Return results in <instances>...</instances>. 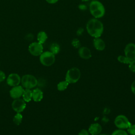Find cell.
Masks as SVG:
<instances>
[{
  "mask_svg": "<svg viewBox=\"0 0 135 135\" xmlns=\"http://www.w3.org/2000/svg\"><path fill=\"white\" fill-rule=\"evenodd\" d=\"M86 31L88 34L94 38L100 37L103 32V24L97 18H92L86 23Z\"/></svg>",
  "mask_w": 135,
  "mask_h": 135,
  "instance_id": "1",
  "label": "cell"
},
{
  "mask_svg": "<svg viewBox=\"0 0 135 135\" xmlns=\"http://www.w3.org/2000/svg\"><path fill=\"white\" fill-rule=\"evenodd\" d=\"M89 9L91 15L95 18L102 17L105 14V8L103 5L97 0L91 2Z\"/></svg>",
  "mask_w": 135,
  "mask_h": 135,
  "instance_id": "2",
  "label": "cell"
},
{
  "mask_svg": "<svg viewBox=\"0 0 135 135\" xmlns=\"http://www.w3.org/2000/svg\"><path fill=\"white\" fill-rule=\"evenodd\" d=\"M81 77V72L78 68L73 67L68 70L65 75V80L69 84L75 83Z\"/></svg>",
  "mask_w": 135,
  "mask_h": 135,
  "instance_id": "3",
  "label": "cell"
},
{
  "mask_svg": "<svg viewBox=\"0 0 135 135\" xmlns=\"http://www.w3.org/2000/svg\"><path fill=\"white\" fill-rule=\"evenodd\" d=\"M22 86L25 89H32L35 87L38 83L36 78L31 74H26L22 76L21 79Z\"/></svg>",
  "mask_w": 135,
  "mask_h": 135,
  "instance_id": "4",
  "label": "cell"
},
{
  "mask_svg": "<svg viewBox=\"0 0 135 135\" xmlns=\"http://www.w3.org/2000/svg\"><path fill=\"white\" fill-rule=\"evenodd\" d=\"M55 55L50 51L43 52L40 56V61L41 64L46 66L52 65L55 62Z\"/></svg>",
  "mask_w": 135,
  "mask_h": 135,
  "instance_id": "5",
  "label": "cell"
},
{
  "mask_svg": "<svg viewBox=\"0 0 135 135\" xmlns=\"http://www.w3.org/2000/svg\"><path fill=\"white\" fill-rule=\"evenodd\" d=\"M114 123L120 129H127L131 124L128 118L123 114L117 115L114 119Z\"/></svg>",
  "mask_w": 135,
  "mask_h": 135,
  "instance_id": "6",
  "label": "cell"
},
{
  "mask_svg": "<svg viewBox=\"0 0 135 135\" xmlns=\"http://www.w3.org/2000/svg\"><path fill=\"white\" fill-rule=\"evenodd\" d=\"M43 51L42 44L39 42H33L28 46L29 52L34 56L40 55Z\"/></svg>",
  "mask_w": 135,
  "mask_h": 135,
  "instance_id": "7",
  "label": "cell"
},
{
  "mask_svg": "<svg viewBox=\"0 0 135 135\" xmlns=\"http://www.w3.org/2000/svg\"><path fill=\"white\" fill-rule=\"evenodd\" d=\"M125 56L130 60H135V44L129 43L127 44L124 50Z\"/></svg>",
  "mask_w": 135,
  "mask_h": 135,
  "instance_id": "8",
  "label": "cell"
},
{
  "mask_svg": "<svg viewBox=\"0 0 135 135\" xmlns=\"http://www.w3.org/2000/svg\"><path fill=\"white\" fill-rule=\"evenodd\" d=\"M12 107L17 113H21L26 108L25 101L23 99L20 98L16 99L13 101L12 103Z\"/></svg>",
  "mask_w": 135,
  "mask_h": 135,
  "instance_id": "9",
  "label": "cell"
},
{
  "mask_svg": "<svg viewBox=\"0 0 135 135\" xmlns=\"http://www.w3.org/2000/svg\"><path fill=\"white\" fill-rule=\"evenodd\" d=\"M24 90L23 88L21 85L13 86L9 91L10 96L14 99H18L22 96Z\"/></svg>",
  "mask_w": 135,
  "mask_h": 135,
  "instance_id": "10",
  "label": "cell"
},
{
  "mask_svg": "<svg viewBox=\"0 0 135 135\" xmlns=\"http://www.w3.org/2000/svg\"><path fill=\"white\" fill-rule=\"evenodd\" d=\"M21 82V78L16 73L10 74L7 78V83L11 86L18 85Z\"/></svg>",
  "mask_w": 135,
  "mask_h": 135,
  "instance_id": "11",
  "label": "cell"
},
{
  "mask_svg": "<svg viewBox=\"0 0 135 135\" xmlns=\"http://www.w3.org/2000/svg\"><path fill=\"white\" fill-rule=\"evenodd\" d=\"M102 127L98 123H92L89 127L88 131L91 135H98L102 131Z\"/></svg>",
  "mask_w": 135,
  "mask_h": 135,
  "instance_id": "12",
  "label": "cell"
},
{
  "mask_svg": "<svg viewBox=\"0 0 135 135\" xmlns=\"http://www.w3.org/2000/svg\"><path fill=\"white\" fill-rule=\"evenodd\" d=\"M78 53L80 57L83 59H89L92 56L90 50L85 46L80 47L78 51Z\"/></svg>",
  "mask_w": 135,
  "mask_h": 135,
  "instance_id": "13",
  "label": "cell"
},
{
  "mask_svg": "<svg viewBox=\"0 0 135 135\" xmlns=\"http://www.w3.org/2000/svg\"><path fill=\"white\" fill-rule=\"evenodd\" d=\"M93 45L95 49L98 51H103L105 47L104 41L100 37L95 38L93 40Z\"/></svg>",
  "mask_w": 135,
  "mask_h": 135,
  "instance_id": "14",
  "label": "cell"
},
{
  "mask_svg": "<svg viewBox=\"0 0 135 135\" xmlns=\"http://www.w3.org/2000/svg\"><path fill=\"white\" fill-rule=\"evenodd\" d=\"M43 98V93L39 89L36 88L32 91V99L35 102H39Z\"/></svg>",
  "mask_w": 135,
  "mask_h": 135,
  "instance_id": "15",
  "label": "cell"
},
{
  "mask_svg": "<svg viewBox=\"0 0 135 135\" xmlns=\"http://www.w3.org/2000/svg\"><path fill=\"white\" fill-rule=\"evenodd\" d=\"M23 100L27 102H30L32 99V91L28 89H25L22 94Z\"/></svg>",
  "mask_w": 135,
  "mask_h": 135,
  "instance_id": "16",
  "label": "cell"
},
{
  "mask_svg": "<svg viewBox=\"0 0 135 135\" xmlns=\"http://www.w3.org/2000/svg\"><path fill=\"white\" fill-rule=\"evenodd\" d=\"M47 38V35L45 32L41 31L38 33L37 35V40L38 42L43 44L44 43Z\"/></svg>",
  "mask_w": 135,
  "mask_h": 135,
  "instance_id": "17",
  "label": "cell"
},
{
  "mask_svg": "<svg viewBox=\"0 0 135 135\" xmlns=\"http://www.w3.org/2000/svg\"><path fill=\"white\" fill-rule=\"evenodd\" d=\"M69 83L66 80L60 82L57 85V89L59 91H64L68 88Z\"/></svg>",
  "mask_w": 135,
  "mask_h": 135,
  "instance_id": "18",
  "label": "cell"
},
{
  "mask_svg": "<svg viewBox=\"0 0 135 135\" xmlns=\"http://www.w3.org/2000/svg\"><path fill=\"white\" fill-rule=\"evenodd\" d=\"M50 52H52L53 54H57L60 51V46L58 44L56 43H52L50 46Z\"/></svg>",
  "mask_w": 135,
  "mask_h": 135,
  "instance_id": "19",
  "label": "cell"
},
{
  "mask_svg": "<svg viewBox=\"0 0 135 135\" xmlns=\"http://www.w3.org/2000/svg\"><path fill=\"white\" fill-rule=\"evenodd\" d=\"M23 119V116L21 113H17L13 118V122L16 125H20Z\"/></svg>",
  "mask_w": 135,
  "mask_h": 135,
  "instance_id": "20",
  "label": "cell"
},
{
  "mask_svg": "<svg viewBox=\"0 0 135 135\" xmlns=\"http://www.w3.org/2000/svg\"><path fill=\"white\" fill-rule=\"evenodd\" d=\"M118 61L120 63H124V64H128L131 61L126 56H123V55L118 56Z\"/></svg>",
  "mask_w": 135,
  "mask_h": 135,
  "instance_id": "21",
  "label": "cell"
},
{
  "mask_svg": "<svg viewBox=\"0 0 135 135\" xmlns=\"http://www.w3.org/2000/svg\"><path fill=\"white\" fill-rule=\"evenodd\" d=\"M111 135H129L124 129H117L114 130L111 134Z\"/></svg>",
  "mask_w": 135,
  "mask_h": 135,
  "instance_id": "22",
  "label": "cell"
},
{
  "mask_svg": "<svg viewBox=\"0 0 135 135\" xmlns=\"http://www.w3.org/2000/svg\"><path fill=\"white\" fill-rule=\"evenodd\" d=\"M128 133L131 135H135V124H131L127 128Z\"/></svg>",
  "mask_w": 135,
  "mask_h": 135,
  "instance_id": "23",
  "label": "cell"
},
{
  "mask_svg": "<svg viewBox=\"0 0 135 135\" xmlns=\"http://www.w3.org/2000/svg\"><path fill=\"white\" fill-rule=\"evenodd\" d=\"M72 45L73 47H74L75 48H78L80 47V45H81V43L80 41L77 39V38H74L72 41Z\"/></svg>",
  "mask_w": 135,
  "mask_h": 135,
  "instance_id": "24",
  "label": "cell"
},
{
  "mask_svg": "<svg viewBox=\"0 0 135 135\" xmlns=\"http://www.w3.org/2000/svg\"><path fill=\"white\" fill-rule=\"evenodd\" d=\"M129 68L131 72L135 73V60L130 61L129 63Z\"/></svg>",
  "mask_w": 135,
  "mask_h": 135,
  "instance_id": "25",
  "label": "cell"
},
{
  "mask_svg": "<svg viewBox=\"0 0 135 135\" xmlns=\"http://www.w3.org/2000/svg\"><path fill=\"white\" fill-rule=\"evenodd\" d=\"M78 135H89V132L88 130H86V129H82L79 133Z\"/></svg>",
  "mask_w": 135,
  "mask_h": 135,
  "instance_id": "26",
  "label": "cell"
},
{
  "mask_svg": "<svg viewBox=\"0 0 135 135\" xmlns=\"http://www.w3.org/2000/svg\"><path fill=\"white\" fill-rule=\"evenodd\" d=\"M5 78L6 76L4 72L0 70V82H3L5 79Z\"/></svg>",
  "mask_w": 135,
  "mask_h": 135,
  "instance_id": "27",
  "label": "cell"
},
{
  "mask_svg": "<svg viewBox=\"0 0 135 135\" xmlns=\"http://www.w3.org/2000/svg\"><path fill=\"white\" fill-rule=\"evenodd\" d=\"M33 37H34V36L33 35V34L31 33H30L26 35L25 39L28 41H31L33 39Z\"/></svg>",
  "mask_w": 135,
  "mask_h": 135,
  "instance_id": "28",
  "label": "cell"
},
{
  "mask_svg": "<svg viewBox=\"0 0 135 135\" xmlns=\"http://www.w3.org/2000/svg\"><path fill=\"white\" fill-rule=\"evenodd\" d=\"M131 90L132 92L135 95V80L131 84Z\"/></svg>",
  "mask_w": 135,
  "mask_h": 135,
  "instance_id": "29",
  "label": "cell"
},
{
  "mask_svg": "<svg viewBox=\"0 0 135 135\" xmlns=\"http://www.w3.org/2000/svg\"><path fill=\"white\" fill-rule=\"evenodd\" d=\"M83 32V28H79V29H78V31H77V35H80L82 34V33Z\"/></svg>",
  "mask_w": 135,
  "mask_h": 135,
  "instance_id": "30",
  "label": "cell"
},
{
  "mask_svg": "<svg viewBox=\"0 0 135 135\" xmlns=\"http://www.w3.org/2000/svg\"><path fill=\"white\" fill-rule=\"evenodd\" d=\"M59 0H46V1L50 4H54L56 3Z\"/></svg>",
  "mask_w": 135,
  "mask_h": 135,
  "instance_id": "31",
  "label": "cell"
},
{
  "mask_svg": "<svg viewBox=\"0 0 135 135\" xmlns=\"http://www.w3.org/2000/svg\"><path fill=\"white\" fill-rule=\"evenodd\" d=\"M79 8H80V9H81V10H84V9H86V6L84 5H82V4H81V5H80L79 6Z\"/></svg>",
  "mask_w": 135,
  "mask_h": 135,
  "instance_id": "32",
  "label": "cell"
},
{
  "mask_svg": "<svg viewBox=\"0 0 135 135\" xmlns=\"http://www.w3.org/2000/svg\"><path fill=\"white\" fill-rule=\"evenodd\" d=\"M98 135H108V134H105V133H100V134H98Z\"/></svg>",
  "mask_w": 135,
  "mask_h": 135,
  "instance_id": "33",
  "label": "cell"
},
{
  "mask_svg": "<svg viewBox=\"0 0 135 135\" xmlns=\"http://www.w3.org/2000/svg\"><path fill=\"white\" fill-rule=\"evenodd\" d=\"M82 2H87V1H89V0H81Z\"/></svg>",
  "mask_w": 135,
  "mask_h": 135,
  "instance_id": "34",
  "label": "cell"
},
{
  "mask_svg": "<svg viewBox=\"0 0 135 135\" xmlns=\"http://www.w3.org/2000/svg\"><path fill=\"white\" fill-rule=\"evenodd\" d=\"M92 1H95V0H92Z\"/></svg>",
  "mask_w": 135,
  "mask_h": 135,
  "instance_id": "35",
  "label": "cell"
}]
</instances>
